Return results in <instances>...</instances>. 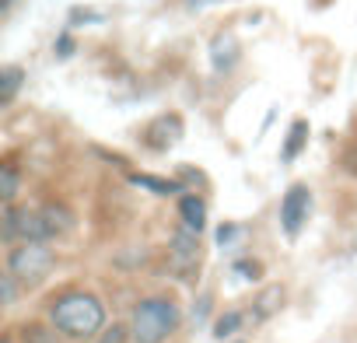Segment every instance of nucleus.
<instances>
[{
  "label": "nucleus",
  "instance_id": "1",
  "mask_svg": "<svg viewBox=\"0 0 357 343\" xmlns=\"http://www.w3.org/2000/svg\"><path fill=\"white\" fill-rule=\"evenodd\" d=\"M50 326L67 340H91L105 329V305L91 291H67L50 305Z\"/></svg>",
  "mask_w": 357,
  "mask_h": 343
},
{
  "label": "nucleus",
  "instance_id": "2",
  "mask_svg": "<svg viewBox=\"0 0 357 343\" xmlns=\"http://www.w3.org/2000/svg\"><path fill=\"white\" fill-rule=\"evenodd\" d=\"M178 326H183V312L172 298H144L130 312V336L133 343H165Z\"/></svg>",
  "mask_w": 357,
  "mask_h": 343
},
{
  "label": "nucleus",
  "instance_id": "3",
  "mask_svg": "<svg viewBox=\"0 0 357 343\" xmlns=\"http://www.w3.org/2000/svg\"><path fill=\"white\" fill-rule=\"evenodd\" d=\"M56 266V252L46 245V242H25V245H15L8 252V273L22 284V287H36L43 284Z\"/></svg>",
  "mask_w": 357,
  "mask_h": 343
},
{
  "label": "nucleus",
  "instance_id": "4",
  "mask_svg": "<svg viewBox=\"0 0 357 343\" xmlns=\"http://www.w3.org/2000/svg\"><path fill=\"white\" fill-rule=\"evenodd\" d=\"M4 238L8 242H50V224L43 211H22V207H4Z\"/></svg>",
  "mask_w": 357,
  "mask_h": 343
},
{
  "label": "nucleus",
  "instance_id": "5",
  "mask_svg": "<svg viewBox=\"0 0 357 343\" xmlns=\"http://www.w3.org/2000/svg\"><path fill=\"white\" fill-rule=\"evenodd\" d=\"M308 211H312V193H308V186L294 183V186L284 193V200H280V228H284L287 238H294V235L305 228Z\"/></svg>",
  "mask_w": 357,
  "mask_h": 343
},
{
  "label": "nucleus",
  "instance_id": "6",
  "mask_svg": "<svg viewBox=\"0 0 357 343\" xmlns=\"http://www.w3.org/2000/svg\"><path fill=\"white\" fill-rule=\"evenodd\" d=\"M200 263V235L183 228V231H175L172 238V266L178 270H193Z\"/></svg>",
  "mask_w": 357,
  "mask_h": 343
},
{
  "label": "nucleus",
  "instance_id": "7",
  "mask_svg": "<svg viewBox=\"0 0 357 343\" xmlns=\"http://www.w3.org/2000/svg\"><path fill=\"white\" fill-rule=\"evenodd\" d=\"M178 137H183V119L178 116H161V119H154L147 126V144L154 151H168Z\"/></svg>",
  "mask_w": 357,
  "mask_h": 343
},
{
  "label": "nucleus",
  "instance_id": "8",
  "mask_svg": "<svg viewBox=\"0 0 357 343\" xmlns=\"http://www.w3.org/2000/svg\"><path fill=\"white\" fill-rule=\"evenodd\" d=\"M211 63H214L218 74H228L238 63V43H235V36H228V32L214 36V43H211Z\"/></svg>",
  "mask_w": 357,
  "mask_h": 343
},
{
  "label": "nucleus",
  "instance_id": "9",
  "mask_svg": "<svg viewBox=\"0 0 357 343\" xmlns=\"http://www.w3.org/2000/svg\"><path fill=\"white\" fill-rule=\"evenodd\" d=\"M178 214H183V228H190V231H204V224H207V204L197 197V193H186L183 200H178Z\"/></svg>",
  "mask_w": 357,
  "mask_h": 343
},
{
  "label": "nucleus",
  "instance_id": "10",
  "mask_svg": "<svg viewBox=\"0 0 357 343\" xmlns=\"http://www.w3.org/2000/svg\"><path fill=\"white\" fill-rule=\"evenodd\" d=\"M18 190H22V172H18L15 158H4L0 161V200H4V207L15 204Z\"/></svg>",
  "mask_w": 357,
  "mask_h": 343
},
{
  "label": "nucleus",
  "instance_id": "11",
  "mask_svg": "<svg viewBox=\"0 0 357 343\" xmlns=\"http://www.w3.org/2000/svg\"><path fill=\"white\" fill-rule=\"evenodd\" d=\"M305 144H308V123L305 119H294L291 130H287V140L280 147V161H294L305 151Z\"/></svg>",
  "mask_w": 357,
  "mask_h": 343
},
{
  "label": "nucleus",
  "instance_id": "12",
  "mask_svg": "<svg viewBox=\"0 0 357 343\" xmlns=\"http://www.w3.org/2000/svg\"><path fill=\"white\" fill-rule=\"evenodd\" d=\"M22 84H25V70L15 67V63H8L4 70H0V105H11Z\"/></svg>",
  "mask_w": 357,
  "mask_h": 343
},
{
  "label": "nucleus",
  "instance_id": "13",
  "mask_svg": "<svg viewBox=\"0 0 357 343\" xmlns=\"http://www.w3.org/2000/svg\"><path fill=\"white\" fill-rule=\"evenodd\" d=\"M280 305H284V287H277V284H273V287H266V291L256 298L252 319H256V322H263V319H270V315H273Z\"/></svg>",
  "mask_w": 357,
  "mask_h": 343
},
{
  "label": "nucleus",
  "instance_id": "14",
  "mask_svg": "<svg viewBox=\"0 0 357 343\" xmlns=\"http://www.w3.org/2000/svg\"><path fill=\"white\" fill-rule=\"evenodd\" d=\"M18 340L22 343H60V333L53 326H43V322H22Z\"/></svg>",
  "mask_w": 357,
  "mask_h": 343
},
{
  "label": "nucleus",
  "instance_id": "15",
  "mask_svg": "<svg viewBox=\"0 0 357 343\" xmlns=\"http://www.w3.org/2000/svg\"><path fill=\"white\" fill-rule=\"evenodd\" d=\"M43 218H46V224H50V235L53 238H60V235H67L70 228H74V214L67 211V207H43Z\"/></svg>",
  "mask_w": 357,
  "mask_h": 343
},
{
  "label": "nucleus",
  "instance_id": "16",
  "mask_svg": "<svg viewBox=\"0 0 357 343\" xmlns=\"http://www.w3.org/2000/svg\"><path fill=\"white\" fill-rule=\"evenodd\" d=\"M242 322H245V315L238 312V308H231V312H225V315H218V322H214V336L225 343V340H231L238 329H242Z\"/></svg>",
  "mask_w": 357,
  "mask_h": 343
},
{
  "label": "nucleus",
  "instance_id": "17",
  "mask_svg": "<svg viewBox=\"0 0 357 343\" xmlns=\"http://www.w3.org/2000/svg\"><path fill=\"white\" fill-rule=\"evenodd\" d=\"M137 186H147L151 193H158V197H175L178 193V183L175 179H158V176H144V172H140V176H130Z\"/></svg>",
  "mask_w": 357,
  "mask_h": 343
},
{
  "label": "nucleus",
  "instance_id": "18",
  "mask_svg": "<svg viewBox=\"0 0 357 343\" xmlns=\"http://www.w3.org/2000/svg\"><path fill=\"white\" fill-rule=\"evenodd\" d=\"M18 287H22V284H18L8 270L0 273V301H4V305H15V301H18Z\"/></svg>",
  "mask_w": 357,
  "mask_h": 343
},
{
  "label": "nucleus",
  "instance_id": "19",
  "mask_svg": "<svg viewBox=\"0 0 357 343\" xmlns=\"http://www.w3.org/2000/svg\"><path fill=\"white\" fill-rule=\"evenodd\" d=\"M231 270H235L242 280H263V263H256V259H238Z\"/></svg>",
  "mask_w": 357,
  "mask_h": 343
},
{
  "label": "nucleus",
  "instance_id": "20",
  "mask_svg": "<svg viewBox=\"0 0 357 343\" xmlns=\"http://www.w3.org/2000/svg\"><path fill=\"white\" fill-rule=\"evenodd\" d=\"M126 340H133V336H130V326H119V322L105 326L102 336H98V343H126Z\"/></svg>",
  "mask_w": 357,
  "mask_h": 343
},
{
  "label": "nucleus",
  "instance_id": "21",
  "mask_svg": "<svg viewBox=\"0 0 357 343\" xmlns=\"http://www.w3.org/2000/svg\"><path fill=\"white\" fill-rule=\"evenodd\" d=\"M98 22H105L98 11H91V8H74L70 11V25H98Z\"/></svg>",
  "mask_w": 357,
  "mask_h": 343
},
{
  "label": "nucleus",
  "instance_id": "22",
  "mask_svg": "<svg viewBox=\"0 0 357 343\" xmlns=\"http://www.w3.org/2000/svg\"><path fill=\"white\" fill-rule=\"evenodd\" d=\"M211 305H214V298H211V294H200V301L193 305V326H204V322H207Z\"/></svg>",
  "mask_w": 357,
  "mask_h": 343
},
{
  "label": "nucleus",
  "instance_id": "23",
  "mask_svg": "<svg viewBox=\"0 0 357 343\" xmlns=\"http://www.w3.org/2000/svg\"><path fill=\"white\" fill-rule=\"evenodd\" d=\"M242 235V224H221L218 228V245L225 249V245H235V238Z\"/></svg>",
  "mask_w": 357,
  "mask_h": 343
},
{
  "label": "nucleus",
  "instance_id": "24",
  "mask_svg": "<svg viewBox=\"0 0 357 343\" xmlns=\"http://www.w3.org/2000/svg\"><path fill=\"white\" fill-rule=\"evenodd\" d=\"M53 53H56V60L74 56V39H70V36H60V39H56V46H53Z\"/></svg>",
  "mask_w": 357,
  "mask_h": 343
},
{
  "label": "nucleus",
  "instance_id": "25",
  "mask_svg": "<svg viewBox=\"0 0 357 343\" xmlns=\"http://www.w3.org/2000/svg\"><path fill=\"white\" fill-rule=\"evenodd\" d=\"M211 4H221V0H186L190 11H204V8H211Z\"/></svg>",
  "mask_w": 357,
  "mask_h": 343
},
{
  "label": "nucleus",
  "instance_id": "26",
  "mask_svg": "<svg viewBox=\"0 0 357 343\" xmlns=\"http://www.w3.org/2000/svg\"><path fill=\"white\" fill-rule=\"evenodd\" d=\"M11 4H15V0H0V11H11Z\"/></svg>",
  "mask_w": 357,
  "mask_h": 343
},
{
  "label": "nucleus",
  "instance_id": "27",
  "mask_svg": "<svg viewBox=\"0 0 357 343\" xmlns=\"http://www.w3.org/2000/svg\"><path fill=\"white\" fill-rule=\"evenodd\" d=\"M0 343H18V340H15V336H4V340H0Z\"/></svg>",
  "mask_w": 357,
  "mask_h": 343
},
{
  "label": "nucleus",
  "instance_id": "28",
  "mask_svg": "<svg viewBox=\"0 0 357 343\" xmlns=\"http://www.w3.org/2000/svg\"><path fill=\"white\" fill-rule=\"evenodd\" d=\"M235 343H242V340H235Z\"/></svg>",
  "mask_w": 357,
  "mask_h": 343
}]
</instances>
